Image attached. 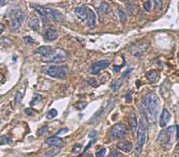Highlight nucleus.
Segmentation results:
<instances>
[{"label": "nucleus", "mask_w": 179, "mask_h": 157, "mask_svg": "<svg viewBox=\"0 0 179 157\" xmlns=\"http://www.w3.org/2000/svg\"><path fill=\"white\" fill-rule=\"evenodd\" d=\"M122 84V80H118V81H115L112 86H111V89L113 90H117L119 87H120V86H121Z\"/></svg>", "instance_id": "c756f323"}, {"label": "nucleus", "mask_w": 179, "mask_h": 157, "mask_svg": "<svg viewBox=\"0 0 179 157\" xmlns=\"http://www.w3.org/2000/svg\"><path fill=\"white\" fill-rule=\"evenodd\" d=\"M149 47V42L146 41H139V42L135 43L132 49V53L134 54L136 56L142 55L146 51V49Z\"/></svg>", "instance_id": "6e6552de"}, {"label": "nucleus", "mask_w": 179, "mask_h": 157, "mask_svg": "<svg viewBox=\"0 0 179 157\" xmlns=\"http://www.w3.org/2000/svg\"><path fill=\"white\" fill-rule=\"evenodd\" d=\"M128 131V127L124 123H117L111 128L110 135L113 139H119L125 136Z\"/></svg>", "instance_id": "423d86ee"}, {"label": "nucleus", "mask_w": 179, "mask_h": 157, "mask_svg": "<svg viewBox=\"0 0 179 157\" xmlns=\"http://www.w3.org/2000/svg\"><path fill=\"white\" fill-rule=\"evenodd\" d=\"M67 131H68V128H63V129H61V130H60L59 132H58V133H57V135L60 134V133H61V132H67Z\"/></svg>", "instance_id": "49530a36"}, {"label": "nucleus", "mask_w": 179, "mask_h": 157, "mask_svg": "<svg viewBox=\"0 0 179 157\" xmlns=\"http://www.w3.org/2000/svg\"><path fill=\"white\" fill-rule=\"evenodd\" d=\"M129 121H130V127L132 133H135L136 129L138 128V122H137V118L135 110L132 109L129 113Z\"/></svg>", "instance_id": "4468645a"}, {"label": "nucleus", "mask_w": 179, "mask_h": 157, "mask_svg": "<svg viewBox=\"0 0 179 157\" xmlns=\"http://www.w3.org/2000/svg\"><path fill=\"white\" fill-rule=\"evenodd\" d=\"M176 130H177V133H176V139L178 140L179 139V125H176Z\"/></svg>", "instance_id": "37998d69"}, {"label": "nucleus", "mask_w": 179, "mask_h": 157, "mask_svg": "<svg viewBox=\"0 0 179 157\" xmlns=\"http://www.w3.org/2000/svg\"><path fill=\"white\" fill-rule=\"evenodd\" d=\"M109 5L107 4V3H106V2H102L100 4V6L99 9L102 11V12L107 13V11H108V10H109Z\"/></svg>", "instance_id": "cd10ccee"}, {"label": "nucleus", "mask_w": 179, "mask_h": 157, "mask_svg": "<svg viewBox=\"0 0 179 157\" xmlns=\"http://www.w3.org/2000/svg\"><path fill=\"white\" fill-rule=\"evenodd\" d=\"M57 115H58V111H57V110H55V109H52V110H50V111L48 112L47 115H46V118H47L48 119H53Z\"/></svg>", "instance_id": "bb28decb"}, {"label": "nucleus", "mask_w": 179, "mask_h": 157, "mask_svg": "<svg viewBox=\"0 0 179 157\" xmlns=\"http://www.w3.org/2000/svg\"><path fill=\"white\" fill-rule=\"evenodd\" d=\"M44 37H45V39H46L47 41H55V40H57V38L58 37V30L53 26L48 28L47 29L45 30V34H44Z\"/></svg>", "instance_id": "f8f14e48"}, {"label": "nucleus", "mask_w": 179, "mask_h": 157, "mask_svg": "<svg viewBox=\"0 0 179 157\" xmlns=\"http://www.w3.org/2000/svg\"><path fill=\"white\" fill-rule=\"evenodd\" d=\"M52 53H53L52 48L49 45H43V46H41V47L37 48V49L34 50L35 54H39V55L42 56L43 58L50 56Z\"/></svg>", "instance_id": "ddd939ff"}, {"label": "nucleus", "mask_w": 179, "mask_h": 157, "mask_svg": "<svg viewBox=\"0 0 179 157\" xmlns=\"http://www.w3.org/2000/svg\"><path fill=\"white\" fill-rule=\"evenodd\" d=\"M74 12L76 16L82 21L86 20L88 19V17H89V10L85 6L77 7V8H76L74 10Z\"/></svg>", "instance_id": "2eb2a0df"}, {"label": "nucleus", "mask_w": 179, "mask_h": 157, "mask_svg": "<svg viewBox=\"0 0 179 157\" xmlns=\"http://www.w3.org/2000/svg\"><path fill=\"white\" fill-rule=\"evenodd\" d=\"M48 129H49V126L47 125H44L41 128L37 130V135L38 136H42V135L45 134L46 132H48Z\"/></svg>", "instance_id": "a878e982"}, {"label": "nucleus", "mask_w": 179, "mask_h": 157, "mask_svg": "<svg viewBox=\"0 0 179 157\" xmlns=\"http://www.w3.org/2000/svg\"><path fill=\"white\" fill-rule=\"evenodd\" d=\"M102 112H103V108H100L96 114H95V115L93 116V118H92V122H96V121L98 120V118H99L101 116L100 114H102Z\"/></svg>", "instance_id": "c85d7f7f"}, {"label": "nucleus", "mask_w": 179, "mask_h": 157, "mask_svg": "<svg viewBox=\"0 0 179 157\" xmlns=\"http://www.w3.org/2000/svg\"><path fill=\"white\" fill-rule=\"evenodd\" d=\"M105 153H106V148H100L96 152V156L104 157L105 155Z\"/></svg>", "instance_id": "2f4dec72"}, {"label": "nucleus", "mask_w": 179, "mask_h": 157, "mask_svg": "<svg viewBox=\"0 0 179 157\" xmlns=\"http://www.w3.org/2000/svg\"><path fill=\"white\" fill-rule=\"evenodd\" d=\"M146 128L143 121L140 120L139 122L138 130H137V141L135 146V155H139L142 151V148L146 142Z\"/></svg>", "instance_id": "f03ea898"}, {"label": "nucleus", "mask_w": 179, "mask_h": 157, "mask_svg": "<svg viewBox=\"0 0 179 157\" xmlns=\"http://www.w3.org/2000/svg\"><path fill=\"white\" fill-rule=\"evenodd\" d=\"M97 131L93 130V131H91L90 133H89V137H90V138H94L95 137H97Z\"/></svg>", "instance_id": "ea45409f"}, {"label": "nucleus", "mask_w": 179, "mask_h": 157, "mask_svg": "<svg viewBox=\"0 0 179 157\" xmlns=\"http://www.w3.org/2000/svg\"><path fill=\"white\" fill-rule=\"evenodd\" d=\"M3 78H4V77H3V76H2V74L0 73V83H1V82H2V80H3Z\"/></svg>", "instance_id": "09e8293b"}, {"label": "nucleus", "mask_w": 179, "mask_h": 157, "mask_svg": "<svg viewBox=\"0 0 179 157\" xmlns=\"http://www.w3.org/2000/svg\"><path fill=\"white\" fill-rule=\"evenodd\" d=\"M25 113L27 114V115H29V116H33V111L30 108L26 109Z\"/></svg>", "instance_id": "58836bf2"}, {"label": "nucleus", "mask_w": 179, "mask_h": 157, "mask_svg": "<svg viewBox=\"0 0 179 157\" xmlns=\"http://www.w3.org/2000/svg\"><path fill=\"white\" fill-rule=\"evenodd\" d=\"M25 19L24 13L21 10H15L11 14L10 19V29L11 30H17L21 26Z\"/></svg>", "instance_id": "39448f33"}, {"label": "nucleus", "mask_w": 179, "mask_h": 157, "mask_svg": "<svg viewBox=\"0 0 179 157\" xmlns=\"http://www.w3.org/2000/svg\"><path fill=\"white\" fill-rule=\"evenodd\" d=\"M178 155H179V153H178Z\"/></svg>", "instance_id": "864d4df0"}, {"label": "nucleus", "mask_w": 179, "mask_h": 157, "mask_svg": "<svg viewBox=\"0 0 179 157\" xmlns=\"http://www.w3.org/2000/svg\"><path fill=\"white\" fill-rule=\"evenodd\" d=\"M11 142V138L9 136L3 135V136H0V145H8Z\"/></svg>", "instance_id": "b1692460"}, {"label": "nucleus", "mask_w": 179, "mask_h": 157, "mask_svg": "<svg viewBox=\"0 0 179 157\" xmlns=\"http://www.w3.org/2000/svg\"><path fill=\"white\" fill-rule=\"evenodd\" d=\"M97 25V16L93 10L89 9V17H88V26L89 28L93 29Z\"/></svg>", "instance_id": "a211bd4d"}, {"label": "nucleus", "mask_w": 179, "mask_h": 157, "mask_svg": "<svg viewBox=\"0 0 179 157\" xmlns=\"http://www.w3.org/2000/svg\"><path fill=\"white\" fill-rule=\"evenodd\" d=\"M0 124H1V120H0Z\"/></svg>", "instance_id": "603ef678"}, {"label": "nucleus", "mask_w": 179, "mask_h": 157, "mask_svg": "<svg viewBox=\"0 0 179 157\" xmlns=\"http://www.w3.org/2000/svg\"><path fill=\"white\" fill-rule=\"evenodd\" d=\"M61 146H53L51 148L45 152L41 157H54L61 151Z\"/></svg>", "instance_id": "dca6fc26"}, {"label": "nucleus", "mask_w": 179, "mask_h": 157, "mask_svg": "<svg viewBox=\"0 0 179 157\" xmlns=\"http://www.w3.org/2000/svg\"><path fill=\"white\" fill-rule=\"evenodd\" d=\"M24 41H25L26 44H31V43H34V40H33L32 37H30V36H27V37H24Z\"/></svg>", "instance_id": "4c0bfd02"}, {"label": "nucleus", "mask_w": 179, "mask_h": 157, "mask_svg": "<svg viewBox=\"0 0 179 157\" xmlns=\"http://www.w3.org/2000/svg\"><path fill=\"white\" fill-rule=\"evenodd\" d=\"M132 144L129 141H120L117 144V148L123 152H129L132 149Z\"/></svg>", "instance_id": "aec40b11"}, {"label": "nucleus", "mask_w": 179, "mask_h": 157, "mask_svg": "<svg viewBox=\"0 0 179 157\" xmlns=\"http://www.w3.org/2000/svg\"><path fill=\"white\" fill-rule=\"evenodd\" d=\"M92 143H93V142H92V141H91V142H89V145H87V147H86V148H85V151H86V150H88V149H89V148L91 147V145H92Z\"/></svg>", "instance_id": "de8ad7c7"}, {"label": "nucleus", "mask_w": 179, "mask_h": 157, "mask_svg": "<svg viewBox=\"0 0 179 157\" xmlns=\"http://www.w3.org/2000/svg\"><path fill=\"white\" fill-rule=\"evenodd\" d=\"M171 118V115L170 114L169 110L167 108H164L163 110V112L161 114L160 121H159V125L162 128L167 126V125L169 123L170 120Z\"/></svg>", "instance_id": "9b49d317"}, {"label": "nucleus", "mask_w": 179, "mask_h": 157, "mask_svg": "<svg viewBox=\"0 0 179 157\" xmlns=\"http://www.w3.org/2000/svg\"><path fill=\"white\" fill-rule=\"evenodd\" d=\"M143 7L146 11H150L151 10V7H152V2L151 1H146L143 3Z\"/></svg>", "instance_id": "7c9ffc66"}, {"label": "nucleus", "mask_w": 179, "mask_h": 157, "mask_svg": "<svg viewBox=\"0 0 179 157\" xmlns=\"http://www.w3.org/2000/svg\"><path fill=\"white\" fill-rule=\"evenodd\" d=\"M81 145L80 144H76V145L72 147V153H77L80 151V149H81Z\"/></svg>", "instance_id": "f704fd0d"}, {"label": "nucleus", "mask_w": 179, "mask_h": 157, "mask_svg": "<svg viewBox=\"0 0 179 157\" xmlns=\"http://www.w3.org/2000/svg\"><path fill=\"white\" fill-rule=\"evenodd\" d=\"M87 105H88V103L85 102H78L77 104H76V109L77 110H83V109H85V107L87 106Z\"/></svg>", "instance_id": "c9c22d12"}, {"label": "nucleus", "mask_w": 179, "mask_h": 157, "mask_svg": "<svg viewBox=\"0 0 179 157\" xmlns=\"http://www.w3.org/2000/svg\"><path fill=\"white\" fill-rule=\"evenodd\" d=\"M68 73V67L67 66H50L47 70V74L53 78L63 79Z\"/></svg>", "instance_id": "20e7f679"}, {"label": "nucleus", "mask_w": 179, "mask_h": 157, "mask_svg": "<svg viewBox=\"0 0 179 157\" xmlns=\"http://www.w3.org/2000/svg\"><path fill=\"white\" fill-rule=\"evenodd\" d=\"M7 3V1L6 0H0V6H4Z\"/></svg>", "instance_id": "a18cd8bd"}, {"label": "nucleus", "mask_w": 179, "mask_h": 157, "mask_svg": "<svg viewBox=\"0 0 179 157\" xmlns=\"http://www.w3.org/2000/svg\"><path fill=\"white\" fill-rule=\"evenodd\" d=\"M142 104L148 111L151 120L155 122L160 108V99L155 93L150 92L142 98Z\"/></svg>", "instance_id": "f257e3e1"}, {"label": "nucleus", "mask_w": 179, "mask_h": 157, "mask_svg": "<svg viewBox=\"0 0 179 157\" xmlns=\"http://www.w3.org/2000/svg\"><path fill=\"white\" fill-rule=\"evenodd\" d=\"M178 145H179V143H178Z\"/></svg>", "instance_id": "5fc2aeb1"}, {"label": "nucleus", "mask_w": 179, "mask_h": 157, "mask_svg": "<svg viewBox=\"0 0 179 157\" xmlns=\"http://www.w3.org/2000/svg\"><path fill=\"white\" fill-rule=\"evenodd\" d=\"M132 68H130V69L127 70V71H126L125 72H124V73L123 74V76H122V79H121V80H124V79H125V78H126V76H128V74L130 73V71H132Z\"/></svg>", "instance_id": "a19ab883"}, {"label": "nucleus", "mask_w": 179, "mask_h": 157, "mask_svg": "<svg viewBox=\"0 0 179 157\" xmlns=\"http://www.w3.org/2000/svg\"><path fill=\"white\" fill-rule=\"evenodd\" d=\"M174 133V127L170 126L159 133L158 140L163 145H168L171 143V137Z\"/></svg>", "instance_id": "0eeeda50"}, {"label": "nucleus", "mask_w": 179, "mask_h": 157, "mask_svg": "<svg viewBox=\"0 0 179 157\" xmlns=\"http://www.w3.org/2000/svg\"><path fill=\"white\" fill-rule=\"evenodd\" d=\"M178 61H179V53H178Z\"/></svg>", "instance_id": "3c124183"}, {"label": "nucleus", "mask_w": 179, "mask_h": 157, "mask_svg": "<svg viewBox=\"0 0 179 157\" xmlns=\"http://www.w3.org/2000/svg\"><path fill=\"white\" fill-rule=\"evenodd\" d=\"M22 98H23V94H21L20 92H18L16 94V95H15V104L18 105L20 103L21 100H22Z\"/></svg>", "instance_id": "473e14b6"}, {"label": "nucleus", "mask_w": 179, "mask_h": 157, "mask_svg": "<svg viewBox=\"0 0 179 157\" xmlns=\"http://www.w3.org/2000/svg\"><path fill=\"white\" fill-rule=\"evenodd\" d=\"M44 10L48 19H51L54 22H61L64 19L63 14H61V12H60L59 10L52 8H44Z\"/></svg>", "instance_id": "9d476101"}, {"label": "nucleus", "mask_w": 179, "mask_h": 157, "mask_svg": "<svg viewBox=\"0 0 179 157\" xmlns=\"http://www.w3.org/2000/svg\"><path fill=\"white\" fill-rule=\"evenodd\" d=\"M68 58V53L63 49L58 48L56 49L50 56L46 57L45 59H43V61L45 63H61Z\"/></svg>", "instance_id": "7ed1b4c3"}, {"label": "nucleus", "mask_w": 179, "mask_h": 157, "mask_svg": "<svg viewBox=\"0 0 179 157\" xmlns=\"http://www.w3.org/2000/svg\"><path fill=\"white\" fill-rule=\"evenodd\" d=\"M5 29V26H4V25H2L0 23V33H2L3 31H4Z\"/></svg>", "instance_id": "c03bdc74"}, {"label": "nucleus", "mask_w": 179, "mask_h": 157, "mask_svg": "<svg viewBox=\"0 0 179 157\" xmlns=\"http://www.w3.org/2000/svg\"><path fill=\"white\" fill-rule=\"evenodd\" d=\"M146 78L150 80V82H152V83H154V82H156L157 80H159V74L158 72V71L156 70H150L147 73H146Z\"/></svg>", "instance_id": "4be33fe9"}, {"label": "nucleus", "mask_w": 179, "mask_h": 157, "mask_svg": "<svg viewBox=\"0 0 179 157\" xmlns=\"http://www.w3.org/2000/svg\"><path fill=\"white\" fill-rule=\"evenodd\" d=\"M28 26L31 29H33L34 31H38L40 28L39 25V19L37 16H32L30 19H29V22H28Z\"/></svg>", "instance_id": "f3484780"}, {"label": "nucleus", "mask_w": 179, "mask_h": 157, "mask_svg": "<svg viewBox=\"0 0 179 157\" xmlns=\"http://www.w3.org/2000/svg\"><path fill=\"white\" fill-rule=\"evenodd\" d=\"M154 3H155V7L158 9L160 8L161 6H162V2H160V1H159V0L155 1V2H154Z\"/></svg>", "instance_id": "79ce46f5"}, {"label": "nucleus", "mask_w": 179, "mask_h": 157, "mask_svg": "<svg viewBox=\"0 0 179 157\" xmlns=\"http://www.w3.org/2000/svg\"><path fill=\"white\" fill-rule=\"evenodd\" d=\"M118 12H119V19H120V21H121V22L123 23V24L126 23L128 18H127V14H126V13L124 12V10L121 8H119Z\"/></svg>", "instance_id": "393cba45"}, {"label": "nucleus", "mask_w": 179, "mask_h": 157, "mask_svg": "<svg viewBox=\"0 0 179 157\" xmlns=\"http://www.w3.org/2000/svg\"><path fill=\"white\" fill-rule=\"evenodd\" d=\"M42 100V96L41 94H37V93H35L33 96V98L31 100L30 105L31 106H35L37 105L38 102H40Z\"/></svg>", "instance_id": "5701e85b"}, {"label": "nucleus", "mask_w": 179, "mask_h": 157, "mask_svg": "<svg viewBox=\"0 0 179 157\" xmlns=\"http://www.w3.org/2000/svg\"><path fill=\"white\" fill-rule=\"evenodd\" d=\"M63 140L61 138H58L57 137H51L50 138H48L45 141V144L50 146H61L63 145Z\"/></svg>", "instance_id": "6ab92c4d"}, {"label": "nucleus", "mask_w": 179, "mask_h": 157, "mask_svg": "<svg viewBox=\"0 0 179 157\" xmlns=\"http://www.w3.org/2000/svg\"><path fill=\"white\" fill-rule=\"evenodd\" d=\"M133 93V91L132 90H130L129 92H128V94H126L125 95V99H126V102H128V103H131L132 101V94Z\"/></svg>", "instance_id": "e433bc0d"}, {"label": "nucleus", "mask_w": 179, "mask_h": 157, "mask_svg": "<svg viewBox=\"0 0 179 157\" xmlns=\"http://www.w3.org/2000/svg\"><path fill=\"white\" fill-rule=\"evenodd\" d=\"M34 9L37 11V13L39 14L40 17H41V19L42 21V23H43L44 26H46L48 24V22H49V19L48 17L46 16L45 14V10H44V8L41 7V6H38L37 5H34Z\"/></svg>", "instance_id": "412c9836"}, {"label": "nucleus", "mask_w": 179, "mask_h": 157, "mask_svg": "<svg viewBox=\"0 0 179 157\" xmlns=\"http://www.w3.org/2000/svg\"><path fill=\"white\" fill-rule=\"evenodd\" d=\"M108 157H124L123 154L118 151H112L109 154Z\"/></svg>", "instance_id": "72a5a7b5"}, {"label": "nucleus", "mask_w": 179, "mask_h": 157, "mask_svg": "<svg viewBox=\"0 0 179 157\" xmlns=\"http://www.w3.org/2000/svg\"><path fill=\"white\" fill-rule=\"evenodd\" d=\"M85 157H93V155H91V154H89V155H87Z\"/></svg>", "instance_id": "8fccbe9b"}, {"label": "nucleus", "mask_w": 179, "mask_h": 157, "mask_svg": "<svg viewBox=\"0 0 179 157\" xmlns=\"http://www.w3.org/2000/svg\"><path fill=\"white\" fill-rule=\"evenodd\" d=\"M109 64V60H102L97 61L93 63V64H92L90 67V69H89V71L93 75H97V74L99 73L101 70L105 69L106 67H108Z\"/></svg>", "instance_id": "1a4fd4ad"}]
</instances>
